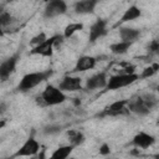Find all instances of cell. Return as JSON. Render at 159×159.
<instances>
[{
    "label": "cell",
    "instance_id": "1",
    "mask_svg": "<svg viewBox=\"0 0 159 159\" xmlns=\"http://www.w3.org/2000/svg\"><path fill=\"white\" fill-rule=\"evenodd\" d=\"M53 75L52 70H45V71H36V72H29L22 76L20 82L16 86V91L21 93H26L31 91L32 88L37 87L42 82H46L50 80V77Z\"/></svg>",
    "mask_w": 159,
    "mask_h": 159
},
{
    "label": "cell",
    "instance_id": "2",
    "mask_svg": "<svg viewBox=\"0 0 159 159\" xmlns=\"http://www.w3.org/2000/svg\"><path fill=\"white\" fill-rule=\"evenodd\" d=\"M157 103H158V98L154 94L145 93L130 98L128 102V109L129 112L135 113L138 116H147Z\"/></svg>",
    "mask_w": 159,
    "mask_h": 159
},
{
    "label": "cell",
    "instance_id": "3",
    "mask_svg": "<svg viewBox=\"0 0 159 159\" xmlns=\"http://www.w3.org/2000/svg\"><path fill=\"white\" fill-rule=\"evenodd\" d=\"M66 94L62 92L58 87L53 84H46L42 93L36 97V103L41 107H50V106H57L66 101Z\"/></svg>",
    "mask_w": 159,
    "mask_h": 159
},
{
    "label": "cell",
    "instance_id": "4",
    "mask_svg": "<svg viewBox=\"0 0 159 159\" xmlns=\"http://www.w3.org/2000/svg\"><path fill=\"white\" fill-rule=\"evenodd\" d=\"M138 80H139V75L138 73H118V75H113V76H109L106 89L107 91L120 89V88H124L127 86L133 84Z\"/></svg>",
    "mask_w": 159,
    "mask_h": 159
},
{
    "label": "cell",
    "instance_id": "5",
    "mask_svg": "<svg viewBox=\"0 0 159 159\" xmlns=\"http://www.w3.org/2000/svg\"><path fill=\"white\" fill-rule=\"evenodd\" d=\"M128 102L129 99H118L112 102L111 104L106 106L101 113H98V117H118V116H127L129 114L128 109Z\"/></svg>",
    "mask_w": 159,
    "mask_h": 159
},
{
    "label": "cell",
    "instance_id": "6",
    "mask_svg": "<svg viewBox=\"0 0 159 159\" xmlns=\"http://www.w3.org/2000/svg\"><path fill=\"white\" fill-rule=\"evenodd\" d=\"M40 150H41V145H40V143L35 139V137H29L24 143H22V145L16 150V153L11 157V159L12 158H19V157H35V155H37L39 153H40Z\"/></svg>",
    "mask_w": 159,
    "mask_h": 159
},
{
    "label": "cell",
    "instance_id": "7",
    "mask_svg": "<svg viewBox=\"0 0 159 159\" xmlns=\"http://www.w3.org/2000/svg\"><path fill=\"white\" fill-rule=\"evenodd\" d=\"M20 55H21V50L19 48L14 55H11L10 57H7L6 60H4L0 65V78L1 82L7 81V78L15 72L17 62L20 60Z\"/></svg>",
    "mask_w": 159,
    "mask_h": 159
},
{
    "label": "cell",
    "instance_id": "8",
    "mask_svg": "<svg viewBox=\"0 0 159 159\" xmlns=\"http://www.w3.org/2000/svg\"><path fill=\"white\" fill-rule=\"evenodd\" d=\"M67 12V4L63 0H52L48 1L43 9V17L45 19H53L61 16Z\"/></svg>",
    "mask_w": 159,
    "mask_h": 159
},
{
    "label": "cell",
    "instance_id": "9",
    "mask_svg": "<svg viewBox=\"0 0 159 159\" xmlns=\"http://www.w3.org/2000/svg\"><path fill=\"white\" fill-rule=\"evenodd\" d=\"M58 35H53L48 37L45 42L40 43L39 46H35L30 50V55H39L42 57H51L53 55V50L56 47V41H57Z\"/></svg>",
    "mask_w": 159,
    "mask_h": 159
},
{
    "label": "cell",
    "instance_id": "10",
    "mask_svg": "<svg viewBox=\"0 0 159 159\" xmlns=\"http://www.w3.org/2000/svg\"><path fill=\"white\" fill-rule=\"evenodd\" d=\"M108 78L109 77L107 76V72H104V71L97 72L86 80L84 89L86 91H94V89H99V88H106L107 83H108Z\"/></svg>",
    "mask_w": 159,
    "mask_h": 159
},
{
    "label": "cell",
    "instance_id": "11",
    "mask_svg": "<svg viewBox=\"0 0 159 159\" xmlns=\"http://www.w3.org/2000/svg\"><path fill=\"white\" fill-rule=\"evenodd\" d=\"M107 20L104 19H97L89 27L88 32V41L91 43H94L97 40L103 37L107 34Z\"/></svg>",
    "mask_w": 159,
    "mask_h": 159
},
{
    "label": "cell",
    "instance_id": "12",
    "mask_svg": "<svg viewBox=\"0 0 159 159\" xmlns=\"http://www.w3.org/2000/svg\"><path fill=\"white\" fill-rule=\"evenodd\" d=\"M62 92H76L82 89V78L77 76L66 75L57 86Z\"/></svg>",
    "mask_w": 159,
    "mask_h": 159
},
{
    "label": "cell",
    "instance_id": "13",
    "mask_svg": "<svg viewBox=\"0 0 159 159\" xmlns=\"http://www.w3.org/2000/svg\"><path fill=\"white\" fill-rule=\"evenodd\" d=\"M155 142H157V139L153 134L147 133V132H139L133 137L130 144L139 149H148V148L153 147L155 144Z\"/></svg>",
    "mask_w": 159,
    "mask_h": 159
},
{
    "label": "cell",
    "instance_id": "14",
    "mask_svg": "<svg viewBox=\"0 0 159 159\" xmlns=\"http://www.w3.org/2000/svg\"><path fill=\"white\" fill-rule=\"evenodd\" d=\"M97 65V58L89 55H83L80 56L76 61V65L72 68V73H77V72H86L88 70H93Z\"/></svg>",
    "mask_w": 159,
    "mask_h": 159
},
{
    "label": "cell",
    "instance_id": "15",
    "mask_svg": "<svg viewBox=\"0 0 159 159\" xmlns=\"http://www.w3.org/2000/svg\"><path fill=\"white\" fill-rule=\"evenodd\" d=\"M142 16V10H140V7H138L137 5H130L124 12H123V15L120 16V19L114 24V29L116 27H120L123 24H125V22H129V21H133V20H137V19H139Z\"/></svg>",
    "mask_w": 159,
    "mask_h": 159
},
{
    "label": "cell",
    "instance_id": "16",
    "mask_svg": "<svg viewBox=\"0 0 159 159\" xmlns=\"http://www.w3.org/2000/svg\"><path fill=\"white\" fill-rule=\"evenodd\" d=\"M97 5H98V1L96 0H80L73 4V11L78 15L93 14Z\"/></svg>",
    "mask_w": 159,
    "mask_h": 159
},
{
    "label": "cell",
    "instance_id": "17",
    "mask_svg": "<svg viewBox=\"0 0 159 159\" xmlns=\"http://www.w3.org/2000/svg\"><path fill=\"white\" fill-rule=\"evenodd\" d=\"M140 36V30L134 29V27H127V26H120L119 27V39L120 41L134 43Z\"/></svg>",
    "mask_w": 159,
    "mask_h": 159
},
{
    "label": "cell",
    "instance_id": "18",
    "mask_svg": "<svg viewBox=\"0 0 159 159\" xmlns=\"http://www.w3.org/2000/svg\"><path fill=\"white\" fill-rule=\"evenodd\" d=\"M75 147L71 144H66V145H60L56 150H53V153L47 157V159H68L73 152Z\"/></svg>",
    "mask_w": 159,
    "mask_h": 159
},
{
    "label": "cell",
    "instance_id": "19",
    "mask_svg": "<svg viewBox=\"0 0 159 159\" xmlns=\"http://www.w3.org/2000/svg\"><path fill=\"white\" fill-rule=\"evenodd\" d=\"M67 137H68V140H70V144L73 145L75 148L81 145L83 142H84V135L82 132L77 130V129H68L67 130Z\"/></svg>",
    "mask_w": 159,
    "mask_h": 159
},
{
    "label": "cell",
    "instance_id": "20",
    "mask_svg": "<svg viewBox=\"0 0 159 159\" xmlns=\"http://www.w3.org/2000/svg\"><path fill=\"white\" fill-rule=\"evenodd\" d=\"M132 45H133V43H129V42L117 41V42H114V43H112V45L109 46V50H111V52L114 53V55H124V53L129 50V47H130Z\"/></svg>",
    "mask_w": 159,
    "mask_h": 159
},
{
    "label": "cell",
    "instance_id": "21",
    "mask_svg": "<svg viewBox=\"0 0 159 159\" xmlns=\"http://www.w3.org/2000/svg\"><path fill=\"white\" fill-rule=\"evenodd\" d=\"M82 29H83L82 22H70L63 30V37L65 39H71L76 32L81 31Z\"/></svg>",
    "mask_w": 159,
    "mask_h": 159
},
{
    "label": "cell",
    "instance_id": "22",
    "mask_svg": "<svg viewBox=\"0 0 159 159\" xmlns=\"http://www.w3.org/2000/svg\"><path fill=\"white\" fill-rule=\"evenodd\" d=\"M158 71H159V63L158 62H153L149 66H147L145 68H143L142 73L139 75V80H145V78L153 77Z\"/></svg>",
    "mask_w": 159,
    "mask_h": 159
},
{
    "label": "cell",
    "instance_id": "23",
    "mask_svg": "<svg viewBox=\"0 0 159 159\" xmlns=\"http://www.w3.org/2000/svg\"><path fill=\"white\" fill-rule=\"evenodd\" d=\"M14 21H15V19L12 17V15H11L9 11L2 10V11L0 12V26H1V32L5 31L6 27L10 26Z\"/></svg>",
    "mask_w": 159,
    "mask_h": 159
},
{
    "label": "cell",
    "instance_id": "24",
    "mask_svg": "<svg viewBox=\"0 0 159 159\" xmlns=\"http://www.w3.org/2000/svg\"><path fill=\"white\" fill-rule=\"evenodd\" d=\"M60 132H61V125L60 124H47L42 129V133L47 134V135H53V134H57Z\"/></svg>",
    "mask_w": 159,
    "mask_h": 159
},
{
    "label": "cell",
    "instance_id": "25",
    "mask_svg": "<svg viewBox=\"0 0 159 159\" xmlns=\"http://www.w3.org/2000/svg\"><path fill=\"white\" fill-rule=\"evenodd\" d=\"M47 39H48V37L46 36V34H45V32H39L36 36H34V37L30 40V45H31L32 47H35V46H39L40 43L45 42Z\"/></svg>",
    "mask_w": 159,
    "mask_h": 159
},
{
    "label": "cell",
    "instance_id": "26",
    "mask_svg": "<svg viewBox=\"0 0 159 159\" xmlns=\"http://www.w3.org/2000/svg\"><path fill=\"white\" fill-rule=\"evenodd\" d=\"M109 153H111V147H109L107 143L101 144V147H99V154L103 155V157H106V155H108Z\"/></svg>",
    "mask_w": 159,
    "mask_h": 159
},
{
    "label": "cell",
    "instance_id": "27",
    "mask_svg": "<svg viewBox=\"0 0 159 159\" xmlns=\"http://www.w3.org/2000/svg\"><path fill=\"white\" fill-rule=\"evenodd\" d=\"M5 111H6V109H5V103L2 102V103H1V113H4Z\"/></svg>",
    "mask_w": 159,
    "mask_h": 159
},
{
    "label": "cell",
    "instance_id": "28",
    "mask_svg": "<svg viewBox=\"0 0 159 159\" xmlns=\"http://www.w3.org/2000/svg\"><path fill=\"white\" fill-rule=\"evenodd\" d=\"M153 159H159V153L154 154V155H153Z\"/></svg>",
    "mask_w": 159,
    "mask_h": 159
},
{
    "label": "cell",
    "instance_id": "29",
    "mask_svg": "<svg viewBox=\"0 0 159 159\" xmlns=\"http://www.w3.org/2000/svg\"><path fill=\"white\" fill-rule=\"evenodd\" d=\"M157 125H159V119H158V120H157Z\"/></svg>",
    "mask_w": 159,
    "mask_h": 159
},
{
    "label": "cell",
    "instance_id": "30",
    "mask_svg": "<svg viewBox=\"0 0 159 159\" xmlns=\"http://www.w3.org/2000/svg\"><path fill=\"white\" fill-rule=\"evenodd\" d=\"M68 159H75V158H72V157H70V158H68Z\"/></svg>",
    "mask_w": 159,
    "mask_h": 159
},
{
    "label": "cell",
    "instance_id": "31",
    "mask_svg": "<svg viewBox=\"0 0 159 159\" xmlns=\"http://www.w3.org/2000/svg\"><path fill=\"white\" fill-rule=\"evenodd\" d=\"M109 159H116V158H109Z\"/></svg>",
    "mask_w": 159,
    "mask_h": 159
}]
</instances>
